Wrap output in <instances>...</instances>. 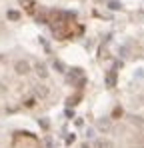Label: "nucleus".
I'll return each instance as SVG.
<instances>
[{
	"label": "nucleus",
	"mask_w": 144,
	"mask_h": 148,
	"mask_svg": "<svg viewBox=\"0 0 144 148\" xmlns=\"http://www.w3.org/2000/svg\"><path fill=\"white\" fill-rule=\"evenodd\" d=\"M14 70H16V74H28L32 70V66H30L28 60H16L14 62Z\"/></svg>",
	"instance_id": "obj_1"
},
{
	"label": "nucleus",
	"mask_w": 144,
	"mask_h": 148,
	"mask_svg": "<svg viewBox=\"0 0 144 148\" xmlns=\"http://www.w3.org/2000/svg\"><path fill=\"white\" fill-rule=\"evenodd\" d=\"M96 128H98L100 132H110V130H112V120H110V118H98Z\"/></svg>",
	"instance_id": "obj_2"
},
{
	"label": "nucleus",
	"mask_w": 144,
	"mask_h": 148,
	"mask_svg": "<svg viewBox=\"0 0 144 148\" xmlns=\"http://www.w3.org/2000/svg\"><path fill=\"white\" fill-rule=\"evenodd\" d=\"M34 72L38 74L40 78H46V76H48V68H46V64H44V62H40V60H36V62H34Z\"/></svg>",
	"instance_id": "obj_3"
},
{
	"label": "nucleus",
	"mask_w": 144,
	"mask_h": 148,
	"mask_svg": "<svg viewBox=\"0 0 144 148\" xmlns=\"http://www.w3.org/2000/svg\"><path fill=\"white\" fill-rule=\"evenodd\" d=\"M34 92H36L38 98H46L48 94H50L48 86H44V84H34Z\"/></svg>",
	"instance_id": "obj_4"
},
{
	"label": "nucleus",
	"mask_w": 144,
	"mask_h": 148,
	"mask_svg": "<svg viewBox=\"0 0 144 148\" xmlns=\"http://www.w3.org/2000/svg\"><path fill=\"white\" fill-rule=\"evenodd\" d=\"M92 148H114V144L110 140H106V138H98V140L92 142Z\"/></svg>",
	"instance_id": "obj_5"
},
{
	"label": "nucleus",
	"mask_w": 144,
	"mask_h": 148,
	"mask_svg": "<svg viewBox=\"0 0 144 148\" xmlns=\"http://www.w3.org/2000/svg\"><path fill=\"white\" fill-rule=\"evenodd\" d=\"M76 80H82V70H78V68L68 72V82H76Z\"/></svg>",
	"instance_id": "obj_6"
},
{
	"label": "nucleus",
	"mask_w": 144,
	"mask_h": 148,
	"mask_svg": "<svg viewBox=\"0 0 144 148\" xmlns=\"http://www.w3.org/2000/svg\"><path fill=\"white\" fill-rule=\"evenodd\" d=\"M106 86L108 88H114L116 86V72L114 70H110V72L106 74Z\"/></svg>",
	"instance_id": "obj_7"
},
{
	"label": "nucleus",
	"mask_w": 144,
	"mask_h": 148,
	"mask_svg": "<svg viewBox=\"0 0 144 148\" xmlns=\"http://www.w3.org/2000/svg\"><path fill=\"white\" fill-rule=\"evenodd\" d=\"M6 16H8V20H18V18H20V12H18V10H8Z\"/></svg>",
	"instance_id": "obj_8"
},
{
	"label": "nucleus",
	"mask_w": 144,
	"mask_h": 148,
	"mask_svg": "<svg viewBox=\"0 0 144 148\" xmlns=\"http://www.w3.org/2000/svg\"><path fill=\"white\" fill-rule=\"evenodd\" d=\"M34 104H36V102H34V98H26V100H24V106H28V108H32Z\"/></svg>",
	"instance_id": "obj_9"
},
{
	"label": "nucleus",
	"mask_w": 144,
	"mask_h": 148,
	"mask_svg": "<svg viewBox=\"0 0 144 148\" xmlns=\"http://www.w3.org/2000/svg\"><path fill=\"white\" fill-rule=\"evenodd\" d=\"M110 8H114V10H118V8H120V4H118V2H110Z\"/></svg>",
	"instance_id": "obj_10"
}]
</instances>
